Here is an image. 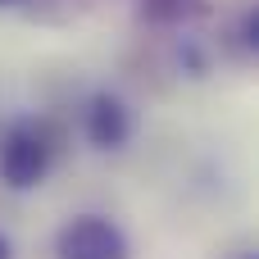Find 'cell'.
I'll use <instances>...</instances> for the list:
<instances>
[{
    "label": "cell",
    "mask_w": 259,
    "mask_h": 259,
    "mask_svg": "<svg viewBox=\"0 0 259 259\" xmlns=\"http://www.w3.org/2000/svg\"><path fill=\"white\" fill-rule=\"evenodd\" d=\"M55 164V137L46 123L36 118H18L5 137H0V182L14 191H32L46 182Z\"/></svg>",
    "instance_id": "obj_1"
},
{
    "label": "cell",
    "mask_w": 259,
    "mask_h": 259,
    "mask_svg": "<svg viewBox=\"0 0 259 259\" xmlns=\"http://www.w3.org/2000/svg\"><path fill=\"white\" fill-rule=\"evenodd\" d=\"M55 259H132V246L114 219L77 214L55 232Z\"/></svg>",
    "instance_id": "obj_2"
},
{
    "label": "cell",
    "mask_w": 259,
    "mask_h": 259,
    "mask_svg": "<svg viewBox=\"0 0 259 259\" xmlns=\"http://www.w3.org/2000/svg\"><path fill=\"white\" fill-rule=\"evenodd\" d=\"M82 127H87V141H91L96 150H123L127 137H132V109H127L114 91H96V96L87 100Z\"/></svg>",
    "instance_id": "obj_3"
},
{
    "label": "cell",
    "mask_w": 259,
    "mask_h": 259,
    "mask_svg": "<svg viewBox=\"0 0 259 259\" xmlns=\"http://www.w3.org/2000/svg\"><path fill=\"white\" fill-rule=\"evenodd\" d=\"M196 9H200V0H141V14L150 23H178V18L196 14Z\"/></svg>",
    "instance_id": "obj_4"
},
{
    "label": "cell",
    "mask_w": 259,
    "mask_h": 259,
    "mask_svg": "<svg viewBox=\"0 0 259 259\" xmlns=\"http://www.w3.org/2000/svg\"><path fill=\"white\" fill-rule=\"evenodd\" d=\"M0 259H14V246H9V237L0 232Z\"/></svg>",
    "instance_id": "obj_5"
},
{
    "label": "cell",
    "mask_w": 259,
    "mask_h": 259,
    "mask_svg": "<svg viewBox=\"0 0 259 259\" xmlns=\"http://www.w3.org/2000/svg\"><path fill=\"white\" fill-rule=\"evenodd\" d=\"M0 5H18V0H0Z\"/></svg>",
    "instance_id": "obj_6"
},
{
    "label": "cell",
    "mask_w": 259,
    "mask_h": 259,
    "mask_svg": "<svg viewBox=\"0 0 259 259\" xmlns=\"http://www.w3.org/2000/svg\"><path fill=\"white\" fill-rule=\"evenodd\" d=\"M246 259H255V255H246Z\"/></svg>",
    "instance_id": "obj_7"
}]
</instances>
